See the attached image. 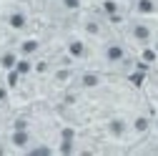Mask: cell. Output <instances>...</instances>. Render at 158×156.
<instances>
[{
	"label": "cell",
	"instance_id": "1",
	"mask_svg": "<svg viewBox=\"0 0 158 156\" xmlns=\"http://www.w3.org/2000/svg\"><path fill=\"white\" fill-rule=\"evenodd\" d=\"M108 133L113 136V139H123V136L128 133V121L126 119H121V116H113V119L108 121Z\"/></svg>",
	"mask_w": 158,
	"mask_h": 156
},
{
	"label": "cell",
	"instance_id": "2",
	"mask_svg": "<svg viewBox=\"0 0 158 156\" xmlns=\"http://www.w3.org/2000/svg\"><path fill=\"white\" fill-rule=\"evenodd\" d=\"M30 131L28 128H13V133H10V144L15 146V149H28L30 146Z\"/></svg>",
	"mask_w": 158,
	"mask_h": 156
},
{
	"label": "cell",
	"instance_id": "3",
	"mask_svg": "<svg viewBox=\"0 0 158 156\" xmlns=\"http://www.w3.org/2000/svg\"><path fill=\"white\" fill-rule=\"evenodd\" d=\"M126 58V48L121 43H108L106 46V61L108 63H121Z\"/></svg>",
	"mask_w": 158,
	"mask_h": 156
},
{
	"label": "cell",
	"instance_id": "4",
	"mask_svg": "<svg viewBox=\"0 0 158 156\" xmlns=\"http://www.w3.org/2000/svg\"><path fill=\"white\" fill-rule=\"evenodd\" d=\"M131 35L135 38L138 43H148L151 38H153V30H151V28H148L146 23H135V25L131 28Z\"/></svg>",
	"mask_w": 158,
	"mask_h": 156
},
{
	"label": "cell",
	"instance_id": "5",
	"mask_svg": "<svg viewBox=\"0 0 158 156\" xmlns=\"http://www.w3.org/2000/svg\"><path fill=\"white\" fill-rule=\"evenodd\" d=\"M73 141H75V131L73 128H63L60 131V154H73Z\"/></svg>",
	"mask_w": 158,
	"mask_h": 156
},
{
	"label": "cell",
	"instance_id": "6",
	"mask_svg": "<svg viewBox=\"0 0 158 156\" xmlns=\"http://www.w3.org/2000/svg\"><path fill=\"white\" fill-rule=\"evenodd\" d=\"M8 25H10L13 30H23V28L28 25V15H25L23 10H13V13L8 15Z\"/></svg>",
	"mask_w": 158,
	"mask_h": 156
},
{
	"label": "cell",
	"instance_id": "7",
	"mask_svg": "<svg viewBox=\"0 0 158 156\" xmlns=\"http://www.w3.org/2000/svg\"><path fill=\"white\" fill-rule=\"evenodd\" d=\"M85 53H88V48H85V43L83 41H70L68 43V55H73V58H85Z\"/></svg>",
	"mask_w": 158,
	"mask_h": 156
},
{
	"label": "cell",
	"instance_id": "8",
	"mask_svg": "<svg viewBox=\"0 0 158 156\" xmlns=\"http://www.w3.org/2000/svg\"><path fill=\"white\" fill-rule=\"evenodd\" d=\"M15 63H18V53L5 50L3 55H0V68H3V71H13V68H15Z\"/></svg>",
	"mask_w": 158,
	"mask_h": 156
},
{
	"label": "cell",
	"instance_id": "9",
	"mask_svg": "<svg viewBox=\"0 0 158 156\" xmlns=\"http://www.w3.org/2000/svg\"><path fill=\"white\" fill-rule=\"evenodd\" d=\"M135 13L138 15H153L156 13V0H138L135 3Z\"/></svg>",
	"mask_w": 158,
	"mask_h": 156
},
{
	"label": "cell",
	"instance_id": "10",
	"mask_svg": "<svg viewBox=\"0 0 158 156\" xmlns=\"http://www.w3.org/2000/svg\"><path fill=\"white\" fill-rule=\"evenodd\" d=\"M38 48H40V41L38 38H28V41L20 43V55H33Z\"/></svg>",
	"mask_w": 158,
	"mask_h": 156
},
{
	"label": "cell",
	"instance_id": "11",
	"mask_svg": "<svg viewBox=\"0 0 158 156\" xmlns=\"http://www.w3.org/2000/svg\"><path fill=\"white\" fill-rule=\"evenodd\" d=\"M151 128V119H148V116H135V119H133V131L135 133H146Z\"/></svg>",
	"mask_w": 158,
	"mask_h": 156
},
{
	"label": "cell",
	"instance_id": "12",
	"mask_svg": "<svg viewBox=\"0 0 158 156\" xmlns=\"http://www.w3.org/2000/svg\"><path fill=\"white\" fill-rule=\"evenodd\" d=\"M15 71H18V76H25V73H30V71H33V63L28 61V55L18 58V63H15Z\"/></svg>",
	"mask_w": 158,
	"mask_h": 156
},
{
	"label": "cell",
	"instance_id": "13",
	"mask_svg": "<svg viewBox=\"0 0 158 156\" xmlns=\"http://www.w3.org/2000/svg\"><path fill=\"white\" fill-rule=\"evenodd\" d=\"M81 83H83V88H95L98 83H101V76L98 73H83Z\"/></svg>",
	"mask_w": 158,
	"mask_h": 156
},
{
	"label": "cell",
	"instance_id": "14",
	"mask_svg": "<svg viewBox=\"0 0 158 156\" xmlns=\"http://www.w3.org/2000/svg\"><path fill=\"white\" fill-rule=\"evenodd\" d=\"M141 58H143V63H156L158 61V50L156 48H143Z\"/></svg>",
	"mask_w": 158,
	"mask_h": 156
},
{
	"label": "cell",
	"instance_id": "15",
	"mask_svg": "<svg viewBox=\"0 0 158 156\" xmlns=\"http://www.w3.org/2000/svg\"><path fill=\"white\" fill-rule=\"evenodd\" d=\"M103 10H106L110 18H115V15H118V3H115V0H103Z\"/></svg>",
	"mask_w": 158,
	"mask_h": 156
},
{
	"label": "cell",
	"instance_id": "16",
	"mask_svg": "<svg viewBox=\"0 0 158 156\" xmlns=\"http://www.w3.org/2000/svg\"><path fill=\"white\" fill-rule=\"evenodd\" d=\"M65 10H81V0H63Z\"/></svg>",
	"mask_w": 158,
	"mask_h": 156
},
{
	"label": "cell",
	"instance_id": "17",
	"mask_svg": "<svg viewBox=\"0 0 158 156\" xmlns=\"http://www.w3.org/2000/svg\"><path fill=\"white\" fill-rule=\"evenodd\" d=\"M85 30H88L90 35H98V33H101V25H98L95 20H88V23H85Z\"/></svg>",
	"mask_w": 158,
	"mask_h": 156
},
{
	"label": "cell",
	"instance_id": "18",
	"mask_svg": "<svg viewBox=\"0 0 158 156\" xmlns=\"http://www.w3.org/2000/svg\"><path fill=\"white\" fill-rule=\"evenodd\" d=\"M25 151H28V154H50L48 146H28Z\"/></svg>",
	"mask_w": 158,
	"mask_h": 156
},
{
	"label": "cell",
	"instance_id": "19",
	"mask_svg": "<svg viewBox=\"0 0 158 156\" xmlns=\"http://www.w3.org/2000/svg\"><path fill=\"white\" fill-rule=\"evenodd\" d=\"M35 71H38V73H45V71H48V63H38Z\"/></svg>",
	"mask_w": 158,
	"mask_h": 156
},
{
	"label": "cell",
	"instance_id": "20",
	"mask_svg": "<svg viewBox=\"0 0 158 156\" xmlns=\"http://www.w3.org/2000/svg\"><path fill=\"white\" fill-rule=\"evenodd\" d=\"M68 76H70L68 71H60V73H58V81H65V78H68Z\"/></svg>",
	"mask_w": 158,
	"mask_h": 156
},
{
	"label": "cell",
	"instance_id": "21",
	"mask_svg": "<svg viewBox=\"0 0 158 156\" xmlns=\"http://www.w3.org/2000/svg\"><path fill=\"white\" fill-rule=\"evenodd\" d=\"M156 128H158V119H156Z\"/></svg>",
	"mask_w": 158,
	"mask_h": 156
},
{
	"label": "cell",
	"instance_id": "22",
	"mask_svg": "<svg viewBox=\"0 0 158 156\" xmlns=\"http://www.w3.org/2000/svg\"><path fill=\"white\" fill-rule=\"evenodd\" d=\"M156 50H158V46H156Z\"/></svg>",
	"mask_w": 158,
	"mask_h": 156
}]
</instances>
